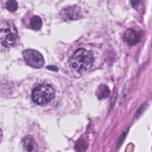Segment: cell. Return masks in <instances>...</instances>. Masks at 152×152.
<instances>
[{"instance_id": "6da1fadb", "label": "cell", "mask_w": 152, "mask_h": 152, "mask_svg": "<svg viewBox=\"0 0 152 152\" xmlns=\"http://www.w3.org/2000/svg\"><path fill=\"white\" fill-rule=\"evenodd\" d=\"M94 57L91 51L84 48L78 49L69 60L70 66L75 71L81 72L89 69L93 62Z\"/></svg>"}, {"instance_id": "7a4b0ae2", "label": "cell", "mask_w": 152, "mask_h": 152, "mask_svg": "<svg viewBox=\"0 0 152 152\" xmlns=\"http://www.w3.org/2000/svg\"><path fill=\"white\" fill-rule=\"evenodd\" d=\"M55 96V90L52 86L40 84L36 86L31 93V99L37 104L45 105L49 103Z\"/></svg>"}, {"instance_id": "3957f363", "label": "cell", "mask_w": 152, "mask_h": 152, "mask_svg": "<svg viewBox=\"0 0 152 152\" xmlns=\"http://www.w3.org/2000/svg\"><path fill=\"white\" fill-rule=\"evenodd\" d=\"M18 37L16 27L13 23L5 21L1 24L0 42L5 48H10L15 45Z\"/></svg>"}, {"instance_id": "277c9868", "label": "cell", "mask_w": 152, "mask_h": 152, "mask_svg": "<svg viewBox=\"0 0 152 152\" xmlns=\"http://www.w3.org/2000/svg\"><path fill=\"white\" fill-rule=\"evenodd\" d=\"M23 56L26 62L32 67L39 68L44 65L45 61L42 55L36 50L26 49L23 52Z\"/></svg>"}, {"instance_id": "5b68a950", "label": "cell", "mask_w": 152, "mask_h": 152, "mask_svg": "<svg viewBox=\"0 0 152 152\" xmlns=\"http://www.w3.org/2000/svg\"><path fill=\"white\" fill-rule=\"evenodd\" d=\"M82 11L80 7L76 5L68 6L61 11V16L65 20H76L82 17Z\"/></svg>"}, {"instance_id": "8992f818", "label": "cell", "mask_w": 152, "mask_h": 152, "mask_svg": "<svg viewBox=\"0 0 152 152\" xmlns=\"http://www.w3.org/2000/svg\"><path fill=\"white\" fill-rule=\"evenodd\" d=\"M23 147L26 151L28 152H33L37 151L39 150L38 145L33 138V137L31 135L26 136L21 141Z\"/></svg>"}, {"instance_id": "52a82bcc", "label": "cell", "mask_w": 152, "mask_h": 152, "mask_svg": "<svg viewBox=\"0 0 152 152\" xmlns=\"http://www.w3.org/2000/svg\"><path fill=\"white\" fill-rule=\"evenodd\" d=\"M124 39L129 45L134 46L140 41V36L135 30L132 28H128L125 32Z\"/></svg>"}, {"instance_id": "ba28073f", "label": "cell", "mask_w": 152, "mask_h": 152, "mask_svg": "<svg viewBox=\"0 0 152 152\" xmlns=\"http://www.w3.org/2000/svg\"><path fill=\"white\" fill-rule=\"evenodd\" d=\"M110 93V89L105 84H100L96 90V95L99 99L102 100L107 98L109 96Z\"/></svg>"}, {"instance_id": "9c48e42d", "label": "cell", "mask_w": 152, "mask_h": 152, "mask_svg": "<svg viewBox=\"0 0 152 152\" xmlns=\"http://www.w3.org/2000/svg\"><path fill=\"white\" fill-rule=\"evenodd\" d=\"M30 25L33 29L39 30L42 26V21L40 17L35 15L30 20Z\"/></svg>"}, {"instance_id": "30bf717a", "label": "cell", "mask_w": 152, "mask_h": 152, "mask_svg": "<svg viewBox=\"0 0 152 152\" xmlns=\"http://www.w3.org/2000/svg\"><path fill=\"white\" fill-rule=\"evenodd\" d=\"M6 8L11 12L15 11L18 8V4L15 1H8L6 3Z\"/></svg>"}, {"instance_id": "8fae6325", "label": "cell", "mask_w": 152, "mask_h": 152, "mask_svg": "<svg viewBox=\"0 0 152 152\" xmlns=\"http://www.w3.org/2000/svg\"><path fill=\"white\" fill-rule=\"evenodd\" d=\"M86 141L83 140H80L75 145V149L77 151H84L86 149Z\"/></svg>"}, {"instance_id": "7c38bea8", "label": "cell", "mask_w": 152, "mask_h": 152, "mask_svg": "<svg viewBox=\"0 0 152 152\" xmlns=\"http://www.w3.org/2000/svg\"><path fill=\"white\" fill-rule=\"evenodd\" d=\"M47 68L50 69V70H52V71H58V68L54 65H51V66H47Z\"/></svg>"}, {"instance_id": "4fadbf2b", "label": "cell", "mask_w": 152, "mask_h": 152, "mask_svg": "<svg viewBox=\"0 0 152 152\" xmlns=\"http://www.w3.org/2000/svg\"><path fill=\"white\" fill-rule=\"evenodd\" d=\"M131 3L134 8H137V7L138 5V4L140 3V1H131Z\"/></svg>"}]
</instances>
